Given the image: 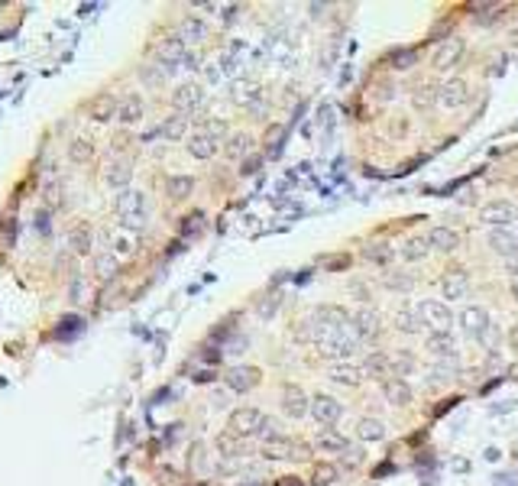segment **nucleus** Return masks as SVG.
Segmentation results:
<instances>
[{"label": "nucleus", "instance_id": "nucleus-1", "mask_svg": "<svg viewBox=\"0 0 518 486\" xmlns=\"http://www.w3.org/2000/svg\"><path fill=\"white\" fill-rule=\"evenodd\" d=\"M117 214L123 221V227H130V231L146 227V195L133 188H123L117 195Z\"/></svg>", "mask_w": 518, "mask_h": 486}, {"label": "nucleus", "instance_id": "nucleus-2", "mask_svg": "<svg viewBox=\"0 0 518 486\" xmlns=\"http://www.w3.org/2000/svg\"><path fill=\"white\" fill-rule=\"evenodd\" d=\"M263 422H266V415H263V412L253 409V405H243V409H233L230 412V418H227V431L246 441V437H253V435H259V431H263Z\"/></svg>", "mask_w": 518, "mask_h": 486}, {"label": "nucleus", "instance_id": "nucleus-3", "mask_svg": "<svg viewBox=\"0 0 518 486\" xmlns=\"http://www.w3.org/2000/svg\"><path fill=\"white\" fill-rule=\"evenodd\" d=\"M479 221H483L486 227H509L518 224V208L512 205V201H505V198H496V201H486L483 208H479Z\"/></svg>", "mask_w": 518, "mask_h": 486}, {"label": "nucleus", "instance_id": "nucleus-4", "mask_svg": "<svg viewBox=\"0 0 518 486\" xmlns=\"http://www.w3.org/2000/svg\"><path fill=\"white\" fill-rule=\"evenodd\" d=\"M311 418H315L321 428H334V425L343 418V402H337L334 395H327V393L311 395Z\"/></svg>", "mask_w": 518, "mask_h": 486}, {"label": "nucleus", "instance_id": "nucleus-5", "mask_svg": "<svg viewBox=\"0 0 518 486\" xmlns=\"http://www.w3.org/2000/svg\"><path fill=\"white\" fill-rule=\"evenodd\" d=\"M418 315L431 331H450V324H454V311L447 308V302H437V298H425L418 305Z\"/></svg>", "mask_w": 518, "mask_h": 486}, {"label": "nucleus", "instance_id": "nucleus-6", "mask_svg": "<svg viewBox=\"0 0 518 486\" xmlns=\"http://www.w3.org/2000/svg\"><path fill=\"white\" fill-rule=\"evenodd\" d=\"M350 328H353V334H357L360 344H363V340H379L382 338V318H379L372 308H357L353 311Z\"/></svg>", "mask_w": 518, "mask_h": 486}, {"label": "nucleus", "instance_id": "nucleus-7", "mask_svg": "<svg viewBox=\"0 0 518 486\" xmlns=\"http://www.w3.org/2000/svg\"><path fill=\"white\" fill-rule=\"evenodd\" d=\"M467 101H469V85L463 78H447V81L437 85V107H444V111H457Z\"/></svg>", "mask_w": 518, "mask_h": 486}, {"label": "nucleus", "instance_id": "nucleus-8", "mask_svg": "<svg viewBox=\"0 0 518 486\" xmlns=\"http://www.w3.org/2000/svg\"><path fill=\"white\" fill-rule=\"evenodd\" d=\"M463 49H467V43H463L460 36H450V39H441L435 49V56H431V69L437 71H447V69H457V62H460Z\"/></svg>", "mask_w": 518, "mask_h": 486}, {"label": "nucleus", "instance_id": "nucleus-9", "mask_svg": "<svg viewBox=\"0 0 518 486\" xmlns=\"http://www.w3.org/2000/svg\"><path fill=\"white\" fill-rule=\"evenodd\" d=\"M486 243H489L492 253L502 256L505 263H509V260H518V233L509 231V227H492L489 237H486Z\"/></svg>", "mask_w": 518, "mask_h": 486}, {"label": "nucleus", "instance_id": "nucleus-10", "mask_svg": "<svg viewBox=\"0 0 518 486\" xmlns=\"http://www.w3.org/2000/svg\"><path fill=\"white\" fill-rule=\"evenodd\" d=\"M457 321H460V328L469 334L473 340H479L486 334V328H489V311L483 308V305H467V308L457 315Z\"/></svg>", "mask_w": 518, "mask_h": 486}, {"label": "nucleus", "instance_id": "nucleus-11", "mask_svg": "<svg viewBox=\"0 0 518 486\" xmlns=\"http://www.w3.org/2000/svg\"><path fill=\"white\" fill-rule=\"evenodd\" d=\"M427 353L435 360H441V363H457V340L450 331H431L425 340Z\"/></svg>", "mask_w": 518, "mask_h": 486}, {"label": "nucleus", "instance_id": "nucleus-12", "mask_svg": "<svg viewBox=\"0 0 518 486\" xmlns=\"http://www.w3.org/2000/svg\"><path fill=\"white\" fill-rule=\"evenodd\" d=\"M282 412H285L288 418H305V415H311V399L305 395V389L301 386H285L282 389Z\"/></svg>", "mask_w": 518, "mask_h": 486}, {"label": "nucleus", "instance_id": "nucleus-13", "mask_svg": "<svg viewBox=\"0 0 518 486\" xmlns=\"http://www.w3.org/2000/svg\"><path fill=\"white\" fill-rule=\"evenodd\" d=\"M172 104H176L178 113H185V117H188L191 111H198V107L204 104L201 85H195V81H188V85H178L176 91H172Z\"/></svg>", "mask_w": 518, "mask_h": 486}, {"label": "nucleus", "instance_id": "nucleus-14", "mask_svg": "<svg viewBox=\"0 0 518 486\" xmlns=\"http://www.w3.org/2000/svg\"><path fill=\"white\" fill-rule=\"evenodd\" d=\"M156 56H159V65H166V69H176V65L185 62V43L182 36H168V39H162L159 46H156Z\"/></svg>", "mask_w": 518, "mask_h": 486}, {"label": "nucleus", "instance_id": "nucleus-15", "mask_svg": "<svg viewBox=\"0 0 518 486\" xmlns=\"http://www.w3.org/2000/svg\"><path fill=\"white\" fill-rule=\"evenodd\" d=\"M327 376L337 383V386H347V389H357L360 383L366 380V373L357 367V363H330Z\"/></svg>", "mask_w": 518, "mask_h": 486}, {"label": "nucleus", "instance_id": "nucleus-16", "mask_svg": "<svg viewBox=\"0 0 518 486\" xmlns=\"http://www.w3.org/2000/svg\"><path fill=\"white\" fill-rule=\"evenodd\" d=\"M427 243H431V250H437V253H457V250H460V233H457L454 227H431Z\"/></svg>", "mask_w": 518, "mask_h": 486}, {"label": "nucleus", "instance_id": "nucleus-17", "mask_svg": "<svg viewBox=\"0 0 518 486\" xmlns=\"http://www.w3.org/2000/svg\"><path fill=\"white\" fill-rule=\"evenodd\" d=\"M382 395H385V402H389V405H399V409L412 405V399H415L412 386H408L405 380H399V376H392V380L382 383Z\"/></svg>", "mask_w": 518, "mask_h": 486}, {"label": "nucleus", "instance_id": "nucleus-18", "mask_svg": "<svg viewBox=\"0 0 518 486\" xmlns=\"http://www.w3.org/2000/svg\"><path fill=\"white\" fill-rule=\"evenodd\" d=\"M363 373L370 376V380H379V383L392 380V357L382 353V350H372L370 357H366V363H363Z\"/></svg>", "mask_w": 518, "mask_h": 486}, {"label": "nucleus", "instance_id": "nucleus-19", "mask_svg": "<svg viewBox=\"0 0 518 486\" xmlns=\"http://www.w3.org/2000/svg\"><path fill=\"white\" fill-rule=\"evenodd\" d=\"M224 380L233 393H250V389L259 386V370L256 367H233V370H227Z\"/></svg>", "mask_w": 518, "mask_h": 486}, {"label": "nucleus", "instance_id": "nucleus-20", "mask_svg": "<svg viewBox=\"0 0 518 486\" xmlns=\"http://www.w3.org/2000/svg\"><path fill=\"white\" fill-rule=\"evenodd\" d=\"M315 447L318 451H324V454H343V451H350V441H347L337 428H318Z\"/></svg>", "mask_w": 518, "mask_h": 486}, {"label": "nucleus", "instance_id": "nucleus-21", "mask_svg": "<svg viewBox=\"0 0 518 486\" xmlns=\"http://www.w3.org/2000/svg\"><path fill=\"white\" fill-rule=\"evenodd\" d=\"M441 289H444V298H447V302H460V298H467V292H469L467 273H460V269L447 273V275L441 279Z\"/></svg>", "mask_w": 518, "mask_h": 486}, {"label": "nucleus", "instance_id": "nucleus-22", "mask_svg": "<svg viewBox=\"0 0 518 486\" xmlns=\"http://www.w3.org/2000/svg\"><path fill=\"white\" fill-rule=\"evenodd\" d=\"M421 328H425V321H421L418 315V305H402V308H395V331L402 334H418Z\"/></svg>", "mask_w": 518, "mask_h": 486}, {"label": "nucleus", "instance_id": "nucleus-23", "mask_svg": "<svg viewBox=\"0 0 518 486\" xmlns=\"http://www.w3.org/2000/svg\"><path fill=\"white\" fill-rule=\"evenodd\" d=\"M385 435H389V428H385L382 418L363 415V418L357 422V437H360V441H382Z\"/></svg>", "mask_w": 518, "mask_h": 486}, {"label": "nucleus", "instance_id": "nucleus-24", "mask_svg": "<svg viewBox=\"0 0 518 486\" xmlns=\"http://www.w3.org/2000/svg\"><path fill=\"white\" fill-rule=\"evenodd\" d=\"M91 117L94 120H111V117H117V111H120V101L113 98V94H98V98L91 101Z\"/></svg>", "mask_w": 518, "mask_h": 486}, {"label": "nucleus", "instance_id": "nucleus-25", "mask_svg": "<svg viewBox=\"0 0 518 486\" xmlns=\"http://www.w3.org/2000/svg\"><path fill=\"white\" fill-rule=\"evenodd\" d=\"M188 153L195 156V159H210V156L218 153V140H210V136L201 130V133H195L188 140Z\"/></svg>", "mask_w": 518, "mask_h": 486}, {"label": "nucleus", "instance_id": "nucleus-26", "mask_svg": "<svg viewBox=\"0 0 518 486\" xmlns=\"http://www.w3.org/2000/svg\"><path fill=\"white\" fill-rule=\"evenodd\" d=\"M130 176H133V169H130V162L117 159V162H111V166H107L104 182H107V185H113V188H123V185L130 182Z\"/></svg>", "mask_w": 518, "mask_h": 486}, {"label": "nucleus", "instance_id": "nucleus-27", "mask_svg": "<svg viewBox=\"0 0 518 486\" xmlns=\"http://www.w3.org/2000/svg\"><path fill=\"white\" fill-rule=\"evenodd\" d=\"M214 447H218L224 457H246V444H243V437H237V435H220L218 441H214Z\"/></svg>", "mask_w": 518, "mask_h": 486}, {"label": "nucleus", "instance_id": "nucleus-28", "mask_svg": "<svg viewBox=\"0 0 518 486\" xmlns=\"http://www.w3.org/2000/svg\"><path fill=\"white\" fill-rule=\"evenodd\" d=\"M140 117H143V101H140V94H130V98L120 101V111H117L120 123H136Z\"/></svg>", "mask_w": 518, "mask_h": 486}, {"label": "nucleus", "instance_id": "nucleus-29", "mask_svg": "<svg viewBox=\"0 0 518 486\" xmlns=\"http://www.w3.org/2000/svg\"><path fill=\"white\" fill-rule=\"evenodd\" d=\"M437 104V85H418L412 91V107L415 111H431Z\"/></svg>", "mask_w": 518, "mask_h": 486}, {"label": "nucleus", "instance_id": "nucleus-30", "mask_svg": "<svg viewBox=\"0 0 518 486\" xmlns=\"http://www.w3.org/2000/svg\"><path fill=\"white\" fill-rule=\"evenodd\" d=\"M182 43H201V39H208V26H204L198 16H185L182 20Z\"/></svg>", "mask_w": 518, "mask_h": 486}, {"label": "nucleus", "instance_id": "nucleus-31", "mask_svg": "<svg viewBox=\"0 0 518 486\" xmlns=\"http://www.w3.org/2000/svg\"><path fill=\"white\" fill-rule=\"evenodd\" d=\"M185 133H188V117H185V113H176V117H168L166 123L159 127V136H166V140H182Z\"/></svg>", "mask_w": 518, "mask_h": 486}, {"label": "nucleus", "instance_id": "nucleus-32", "mask_svg": "<svg viewBox=\"0 0 518 486\" xmlns=\"http://www.w3.org/2000/svg\"><path fill=\"white\" fill-rule=\"evenodd\" d=\"M191 188H195V178H191V176H168V182H166L168 198H176V201L188 198Z\"/></svg>", "mask_w": 518, "mask_h": 486}, {"label": "nucleus", "instance_id": "nucleus-33", "mask_svg": "<svg viewBox=\"0 0 518 486\" xmlns=\"http://www.w3.org/2000/svg\"><path fill=\"white\" fill-rule=\"evenodd\" d=\"M427 250H431V243H427V237H412L402 247V260H408V263H418V260H425L427 256Z\"/></svg>", "mask_w": 518, "mask_h": 486}, {"label": "nucleus", "instance_id": "nucleus-34", "mask_svg": "<svg viewBox=\"0 0 518 486\" xmlns=\"http://www.w3.org/2000/svg\"><path fill=\"white\" fill-rule=\"evenodd\" d=\"M253 149V136L250 133H230L227 136V156L230 159H240V156H246Z\"/></svg>", "mask_w": 518, "mask_h": 486}, {"label": "nucleus", "instance_id": "nucleus-35", "mask_svg": "<svg viewBox=\"0 0 518 486\" xmlns=\"http://www.w3.org/2000/svg\"><path fill=\"white\" fill-rule=\"evenodd\" d=\"M412 370H415V353L412 350H399V353H395V357H392V376L405 380Z\"/></svg>", "mask_w": 518, "mask_h": 486}, {"label": "nucleus", "instance_id": "nucleus-36", "mask_svg": "<svg viewBox=\"0 0 518 486\" xmlns=\"http://www.w3.org/2000/svg\"><path fill=\"white\" fill-rule=\"evenodd\" d=\"M259 437H263V444H266V441H279V437H285V425H282L279 418L266 415V422H263V431H259Z\"/></svg>", "mask_w": 518, "mask_h": 486}, {"label": "nucleus", "instance_id": "nucleus-37", "mask_svg": "<svg viewBox=\"0 0 518 486\" xmlns=\"http://www.w3.org/2000/svg\"><path fill=\"white\" fill-rule=\"evenodd\" d=\"M337 477H340V470H337V464H315V473H311V480H315L318 486H327V483H334Z\"/></svg>", "mask_w": 518, "mask_h": 486}, {"label": "nucleus", "instance_id": "nucleus-38", "mask_svg": "<svg viewBox=\"0 0 518 486\" xmlns=\"http://www.w3.org/2000/svg\"><path fill=\"white\" fill-rule=\"evenodd\" d=\"M71 250H75V253H88V250H91V231L84 224L71 231Z\"/></svg>", "mask_w": 518, "mask_h": 486}, {"label": "nucleus", "instance_id": "nucleus-39", "mask_svg": "<svg viewBox=\"0 0 518 486\" xmlns=\"http://www.w3.org/2000/svg\"><path fill=\"white\" fill-rule=\"evenodd\" d=\"M68 156L75 162H88L94 156V146L88 140H75V143H71V149H68Z\"/></svg>", "mask_w": 518, "mask_h": 486}, {"label": "nucleus", "instance_id": "nucleus-40", "mask_svg": "<svg viewBox=\"0 0 518 486\" xmlns=\"http://www.w3.org/2000/svg\"><path fill=\"white\" fill-rule=\"evenodd\" d=\"M204 133L210 136V140H224V136H230V130H227V123L224 120H208V123H204Z\"/></svg>", "mask_w": 518, "mask_h": 486}, {"label": "nucleus", "instance_id": "nucleus-41", "mask_svg": "<svg viewBox=\"0 0 518 486\" xmlns=\"http://www.w3.org/2000/svg\"><path fill=\"white\" fill-rule=\"evenodd\" d=\"M385 285H389V289H395V292H408L412 289V279H408V275H385Z\"/></svg>", "mask_w": 518, "mask_h": 486}, {"label": "nucleus", "instance_id": "nucleus-42", "mask_svg": "<svg viewBox=\"0 0 518 486\" xmlns=\"http://www.w3.org/2000/svg\"><path fill=\"white\" fill-rule=\"evenodd\" d=\"M113 250H117L120 256H126V253H133V237H126V233H120L117 240H113Z\"/></svg>", "mask_w": 518, "mask_h": 486}, {"label": "nucleus", "instance_id": "nucleus-43", "mask_svg": "<svg viewBox=\"0 0 518 486\" xmlns=\"http://www.w3.org/2000/svg\"><path fill=\"white\" fill-rule=\"evenodd\" d=\"M447 380H450V370L447 367H435V370H431V380H427V386H444Z\"/></svg>", "mask_w": 518, "mask_h": 486}, {"label": "nucleus", "instance_id": "nucleus-44", "mask_svg": "<svg viewBox=\"0 0 518 486\" xmlns=\"http://www.w3.org/2000/svg\"><path fill=\"white\" fill-rule=\"evenodd\" d=\"M360 460H363V451H360V447H350V451H343V454H340V464H343V467H357Z\"/></svg>", "mask_w": 518, "mask_h": 486}, {"label": "nucleus", "instance_id": "nucleus-45", "mask_svg": "<svg viewBox=\"0 0 518 486\" xmlns=\"http://www.w3.org/2000/svg\"><path fill=\"white\" fill-rule=\"evenodd\" d=\"M71 331H81V318H65L62 328H59V338H65V334H71Z\"/></svg>", "mask_w": 518, "mask_h": 486}, {"label": "nucleus", "instance_id": "nucleus-46", "mask_svg": "<svg viewBox=\"0 0 518 486\" xmlns=\"http://www.w3.org/2000/svg\"><path fill=\"white\" fill-rule=\"evenodd\" d=\"M113 266H117V260H113V256H101V260H98V269L104 275H113Z\"/></svg>", "mask_w": 518, "mask_h": 486}, {"label": "nucleus", "instance_id": "nucleus-47", "mask_svg": "<svg viewBox=\"0 0 518 486\" xmlns=\"http://www.w3.org/2000/svg\"><path fill=\"white\" fill-rule=\"evenodd\" d=\"M188 221H191V224H185V233H195L198 227H201V221H204V218H201V214H195V218H188Z\"/></svg>", "mask_w": 518, "mask_h": 486}, {"label": "nucleus", "instance_id": "nucleus-48", "mask_svg": "<svg viewBox=\"0 0 518 486\" xmlns=\"http://www.w3.org/2000/svg\"><path fill=\"white\" fill-rule=\"evenodd\" d=\"M509 289H512V295L518 298V273H512V275H509Z\"/></svg>", "mask_w": 518, "mask_h": 486}, {"label": "nucleus", "instance_id": "nucleus-49", "mask_svg": "<svg viewBox=\"0 0 518 486\" xmlns=\"http://www.w3.org/2000/svg\"><path fill=\"white\" fill-rule=\"evenodd\" d=\"M509 344H512V347H518V321L512 324V331H509Z\"/></svg>", "mask_w": 518, "mask_h": 486}, {"label": "nucleus", "instance_id": "nucleus-50", "mask_svg": "<svg viewBox=\"0 0 518 486\" xmlns=\"http://www.w3.org/2000/svg\"><path fill=\"white\" fill-rule=\"evenodd\" d=\"M14 233H16V224L10 221V224H7V243H14Z\"/></svg>", "mask_w": 518, "mask_h": 486}, {"label": "nucleus", "instance_id": "nucleus-51", "mask_svg": "<svg viewBox=\"0 0 518 486\" xmlns=\"http://www.w3.org/2000/svg\"><path fill=\"white\" fill-rule=\"evenodd\" d=\"M509 376H512V380H518V363H515V367H509Z\"/></svg>", "mask_w": 518, "mask_h": 486}]
</instances>
